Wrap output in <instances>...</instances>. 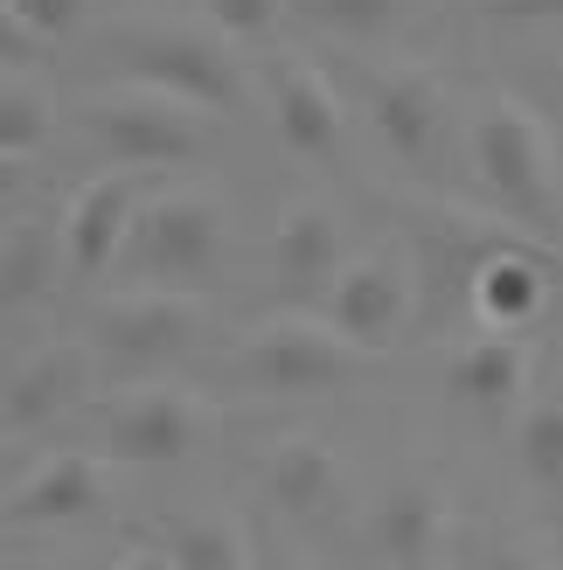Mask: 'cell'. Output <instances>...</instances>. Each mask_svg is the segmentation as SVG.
<instances>
[{
    "label": "cell",
    "mask_w": 563,
    "mask_h": 570,
    "mask_svg": "<svg viewBox=\"0 0 563 570\" xmlns=\"http://www.w3.org/2000/svg\"><path fill=\"white\" fill-rule=\"evenodd\" d=\"M481 8L501 21H543V14H563V0H481Z\"/></svg>",
    "instance_id": "cell-26"
},
{
    "label": "cell",
    "mask_w": 563,
    "mask_h": 570,
    "mask_svg": "<svg viewBox=\"0 0 563 570\" xmlns=\"http://www.w3.org/2000/svg\"><path fill=\"white\" fill-rule=\"evenodd\" d=\"M453 535V501H445L432 480H411V488H389L369 508V543L383 563L397 570H432V557Z\"/></svg>",
    "instance_id": "cell-14"
},
{
    "label": "cell",
    "mask_w": 563,
    "mask_h": 570,
    "mask_svg": "<svg viewBox=\"0 0 563 570\" xmlns=\"http://www.w3.org/2000/svg\"><path fill=\"white\" fill-rule=\"evenodd\" d=\"M0 501H8V494H0Z\"/></svg>",
    "instance_id": "cell-35"
},
{
    "label": "cell",
    "mask_w": 563,
    "mask_h": 570,
    "mask_svg": "<svg viewBox=\"0 0 563 570\" xmlns=\"http://www.w3.org/2000/svg\"><path fill=\"white\" fill-rule=\"evenodd\" d=\"M83 8H91V0H21V21L36 28V36H63V28H77L83 21Z\"/></svg>",
    "instance_id": "cell-25"
},
{
    "label": "cell",
    "mask_w": 563,
    "mask_h": 570,
    "mask_svg": "<svg viewBox=\"0 0 563 570\" xmlns=\"http://www.w3.org/2000/svg\"><path fill=\"white\" fill-rule=\"evenodd\" d=\"M83 396V355L77 348H42L28 355L8 376V411H0V432H36V424L63 417Z\"/></svg>",
    "instance_id": "cell-18"
},
{
    "label": "cell",
    "mask_w": 563,
    "mask_h": 570,
    "mask_svg": "<svg viewBox=\"0 0 563 570\" xmlns=\"http://www.w3.org/2000/svg\"><path fill=\"white\" fill-rule=\"evenodd\" d=\"M411 293H417L411 265L389 258V250H369V258L342 265V278H334V327H342L348 348L383 355L411 327Z\"/></svg>",
    "instance_id": "cell-9"
},
{
    "label": "cell",
    "mask_w": 563,
    "mask_h": 570,
    "mask_svg": "<svg viewBox=\"0 0 563 570\" xmlns=\"http://www.w3.org/2000/svg\"><path fill=\"white\" fill-rule=\"evenodd\" d=\"M278 570H306V563H293V557H286V563H278Z\"/></svg>",
    "instance_id": "cell-33"
},
{
    "label": "cell",
    "mask_w": 563,
    "mask_h": 570,
    "mask_svg": "<svg viewBox=\"0 0 563 570\" xmlns=\"http://www.w3.org/2000/svg\"><path fill=\"white\" fill-rule=\"evenodd\" d=\"M63 570H70V563H63Z\"/></svg>",
    "instance_id": "cell-36"
},
{
    "label": "cell",
    "mask_w": 563,
    "mask_h": 570,
    "mask_svg": "<svg viewBox=\"0 0 563 570\" xmlns=\"http://www.w3.org/2000/svg\"><path fill=\"white\" fill-rule=\"evenodd\" d=\"M0 8H21V0H0Z\"/></svg>",
    "instance_id": "cell-34"
},
{
    "label": "cell",
    "mask_w": 563,
    "mask_h": 570,
    "mask_svg": "<svg viewBox=\"0 0 563 570\" xmlns=\"http://www.w3.org/2000/svg\"><path fill=\"white\" fill-rule=\"evenodd\" d=\"M167 557H175V570H258L244 522L223 515V508H209V515H188V522L175 529V543H167Z\"/></svg>",
    "instance_id": "cell-20"
},
{
    "label": "cell",
    "mask_w": 563,
    "mask_h": 570,
    "mask_svg": "<svg viewBox=\"0 0 563 570\" xmlns=\"http://www.w3.org/2000/svg\"><path fill=\"white\" fill-rule=\"evenodd\" d=\"M56 265H63V230H49L42 216L14 223L0 237V321H14V313H28L56 285Z\"/></svg>",
    "instance_id": "cell-19"
},
{
    "label": "cell",
    "mask_w": 563,
    "mask_h": 570,
    "mask_svg": "<svg viewBox=\"0 0 563 570\" xmlns=\"http://www.w3.org/2000/svg\"><path fill=\"white\" fill-rule=\"evenodd\" d=\"M0 411H8V368H0Z\"/></svg>",
    "instance_id": "cell-31"
},
{
    "label": "cell",
    "mask_w": 563,
    "mask_h": 570,
    "mask_svg": "<svg viewBox=\"0 0 563 570\" xmlns=\"http://www.w3.org/2000/svg\"><path fill=\"white\" fill-rule=\"evenodd\" d=\"M445 383H453V396H460L466 411L508 417V411L522 404V390H529V341H522V334L466 341V348L453 355V368H445Z\"/></svg>",
    "instance_id": "cell-17"
},
{
    "label": "cell",
    "mask_w": 563,
    "mask_h": 570,
    "mask_svg": "<svg viewBox=\"0 0 563 570\" xmlns=\"http://www.w3.org/2000/svg\"><path fill=\"white\" fill-rule=\"evenodd\" d=\"M49 132H56L49 98L42 91H21V83H0V154L28 160V154L49 147Z\"/></svg>",
    "instance_id": "cell-22"
},
{
    "label": "cell",
    "mask_w": 563,
    "mask_h": 570,
    "mask_svg": "<svg viewBox=\"0 0 563 570\" xmlns=\"http://www.w3.org/2000/svg\"><path fill=\"white\" fill-rule=\"evenodd\" d=\"M111 570H175V557H167V550H132V557H119Z\"/></svg>",
    "instance_id": "cell-29"
},
{
    "label": "cell",
    "mask_w": 563,
    "mask_h": 570,
    "mask_svg": "<svg viewBox=\"0 0 563 570\" xmlns=\"http://www.w3.org/2000/svg\"><path fill=\"white\" fill-rule=\"evenodd\" d=\"M91 341L105 355H119L132 368H160L188 355L203 341V299L181 293V285H132V293H111L91 321Z\"/></svg>",
    "instance_id": "cell-7"
},
{
    "label": "cell",
    "mask_w": 563,
    "mask_h": 570,
    "mask_svg": "<svg viewBox=\"0 0 563 570\" xmlns=\"http://www.w3.org/2000/svg\"><path fill=\"white\" fill-rule=\"evenodd\" d=\"M473 175L515 223H536V230L556 223V147L522 98H494L473 119Z\"/></svg>",
    "instance_id": "cell-1"
},
{
    "label": "cell",
    "mask_w": 563,
    "mask_h": 570,
    "mask_svg": "<svg viewBox=\"0 0 563 570\" xmlns=\"http://www.w3.org/2000/svg\"><path fill=\"white\" fill-rule=\"evenodd\" d=\"M132 223H139V188H132L126 167H119V175L83 181L70 195V216H63V258H70V272L77 278H98L105 265H119Z\"/></svg>",
    "instance_id": "cell-11"
},
{
    "label": "cell",
    "mask_w": 563,
    "mask_h": 570,
    "mask_svg": "<svg viewBox=\"0 0 563 570\" xmlns=\"http://www.w3.org/2000/svg\"><path fill=\"white\" fill-rule=\"evenodd\" d=\"M293 8L334 36H383V28H397L404 0H293Z\"/></svg>",
    "instance_id": "cell-23"
},
{
    "label": "cell",
    "mask_w": 563,
    "mask_h": 570,
    "mask_svg": "<svg viewBox=\"0 0 563 570\" xmlns=\"http://www.w3.org/2000/svg\"><path fill=\"white\" fill-rule=\"evenodd\" d=\"M265 488H271V501L286 508V515H299V522H334V515L355 501V480H348L342 460H334V445L306 439V432L278 439V445L265 452Z\"/></svg>",
    "instance_id": "cell-12"
},
{
    "label": "cell",
    "mask_w": 563,
    "mask_h": 570,
    "mask_svg": "<svg viewBox=\"0 0 563 570\" xmlns=\"http://www.w3.org/2000/svg\"><path fill=\"white\" fill-rule=\"evenodd\" d=\"M223 244H230V216H223L216 195L175 188V195H154V203L139 209L132 237H126V265L147 285H181V293H195L203 278H216Z\"/></svg>",
    "instance_id": "cell-3"
},
{
    "label": "cell",
    "mask_w": 563,
    "mask_h": 570,
    "mask_svg": "<svg viewBox=\"0 0 563 570\" xmlns=\"http://www.w3.org/2000/svg\"><path fill=\"white\" fill-rule=\"evenodd\" d=\"M286 8L293 0H209V21H216V36H265Z\"/></svg>",
    "instance_id": "cell-24"
},
{
    "label": "cell",
    "mask_w": 563,
    "mask_h": 570,
    "mask_svg": "<svg viewBox=\"0 0 563 570\" xmlns=\"http://www.w3.org/2000/svg\"><path fill=\"white\" fill-rule=\"evenodd\" d=\"M111 501V466L91 460V452H56L36 473H21L8 501H0V529H63V522H83Z\"/></svg>",
    "instance_id": "cell-10"
},
{
    "label": "cell",
    "mask_w": 563,
    "mask_h": 570,
    "mask_svg": "<svg viewBox=\"0 0 563 570\" xmlns=\"http://www.w3.org/2000/svg\"><path fill=\"white\" fill-rule=\"evenodd\" d=\"M515 452H522V473L536 480V494H550V501L563 508V390L536 396V404L522 411Z\"/></svg>",
    "instance_id": "cell-21"
},
{
    "label": "cell",
    "mask_w": 563,
    "mask_h": 570,
    "mask_svg": "<svg viewBox=\"0 0 563 570\" xmlns=\"http://www.w3.org/2000/svg\"><path fill=\"white\" fill-rule=\"evenodd\" d=\"M126 63L139 83L175 91L195 111H237L250 98L244 63L216 28H139V36H126Z\"/></svg>",
    "instance_id": "cell-5"
},
{
    "label": "cell",
    "mask_w": 563,
    "mask_h": 570,
    "mask_svg": "<svg viewBox=\"0 0 563 570\" xmlns=\"http://www.w3.org/2000/svg\"><path fill=\"white\" fill-rule=\"evenodd\" d=\"M466 293H473V306H481V321L494 334H522L543 313V299H550V265H543V250H529L522 237H508L501 250L481 258V272H473Z\"/></svg>",
    "instance_id": "cell-15"
},
{
    "label": "cell",
    "mask_w": 563,
    "mask_h": 570,
    "mask_svg": "<svg viewBox=\"0 0 563 570\" xmlns=\"http://www.w3.org/2000/svg\"><path fill=\"white\" fill-rule=\"evenodd\" d=\"M271 126H278V139L299 154V160H334L342 154V91L306 63V56H286L278 63V83H271Z\"/></svg>",
    "instance_id": "cell-13"
},
{
    "label": "cell",
    "mask_w": 563,
    "mask_h": 570,
    "mask_svg": "<svg viewBox=\"0 0 563 570\" xmlns=\"http://www.w3.org/2000/svg\"><path fill=\"white\" fill-rule=\"evenodd\" d=\"M21 175H28V160H14V154H0V203L21 188Z\"/></svg>",
    "instance_id": "cell-30"
},
{
    "label": "cell",
    "mask_w": 563,
    "mask_h": 570,
    "mask_svg": "<svg viewBox=\"0 0 563 570\" xmlns=\"http://www.w3.org/2000/svg\"><path fill=\"white\" fill-rule=\"evenodd\" d=\"M28 42H36V28H28L14 8H0V63H14V56H28Z\"/></svg>",
    "instance_id": "cell-27"
},
{
    "label": "cell",
    "mask_w": 563,
    "mask_h": 570,
    "mask_svg": "<svg viewBox=\"0 0 563 570\" xmlns=\"http://www.w3.org/2000/svg\"><path fill=\"white\" fill-rule=\"evenodd\" d=\"M203 119L209 111L181 105L175 91H154V83H111L83 105V132L98 139V154L111 167H188L203 154Z\"/></svg>",
    "instance_id": "cell-2"
},
{
    "label": "cell",
    "mask_w": 563,
    "mask_h": 570,
    "mask_svg": "<svg viewBox=\"0 0 563 570\" xmlns=\"http://www.w3.org/2000/svg\"><path fill=\"white\" fill-rule=\"evenodd\" d=\"M216 432V411L203 390L188 383H147L126 390L105 417V452L119 466H175L188 452H203Z\"/></svg>",
    "instance_id": "cell-6"
},
{
    "label": "cell",
    "mask_w": 563,
    "mask_h": 570,
    "mask_svg": "<svg viewBox=\"0 0 563 570\" xmlns=\"http://www.w3.org/2000/svg\"><path fill=\"white\" fill-rule=\"evenodd\" d=\"M473 570H550V563H543L536 550H487Z\"/></svg>",
    "instance_id": "cell-28"
},
{
    "label": "cell",
    "mask_w": 563,
    "mask_h": 570,
    "mask_svg": "<svg viewBox=\"0 0 563 570\" xmlns=\"http://www.w3.org/2000/svg\"><path fill=\"white\" fill-rule=\"evenodd\" d=\"M271 272L286 293H334V278H342V216L327 203H293L271 230Z\"/></svg>",
    "instance_id": "cell-16"
},
{
    "label": "cell",
    "mask_w": 563,
    "mask_h": 570,
    "mask_svg": "<svg viewBox=\"0 0 563 570\" xmlns=\"http://www.w3.org/2000/svg\"><path fill=\"white\" fill-rule=\"evenodd\" d=\"M8 230H14V223H8V203H0V237H8Z\"/></svg>",
    "instance_id": "cell-32"
},
{
    "label": "cell",
    "mask_w": 563,
    "mask_h": 570,
    "mask_svg": "<svg viewBox=\"0 0 563 570\" xmlns=\"http://www.w3.org/2000/svg\"><path fill=\"white\" fill-rule=\"evenodd\" d=\"M355 355L342 341L334 321H314V313H271L244 334L237 368L250 390H271V396H314V390H342L355 376Z\"/></svg>",
    "instance_id": "cell-4"
},
{
    "label": "cell",
    "mask_w": 563,
    "mask_h": 570,
    "mask_svg": "<svg viewBox=\"0 0 563 570\" xmlns=\"http://www.w3.org/2000/svg\"><path fill=\"white\" fill-rule=\"evenodd\" d=\"M369 119H376V139L397 160L432 167L445 154V139H453V91L432 70L397 63V70L369 77Z\"/></svg>",
    "instance_id": "cell-8"
}]
</instances>
